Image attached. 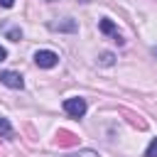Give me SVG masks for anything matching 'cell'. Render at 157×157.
I'll list each match as a JSON object with an SVG mask.
<instances>
[{"instance_id": "4fadbf2b", "label": "cell", "mask_w": 157, "mask_h": 157, "mask_svg": "<svg viewBox=\"0 0 157 157\" xmlns=\"http://www.w3.org/2000/svg\"><path fill=\"white\" fill-rule=\"evenodd\" d=\"M152 52H155V54H157V47H155V49H152Z\"/></svg>"}, {"instance_id": "8992f818", "label": "cell", "mask_w": 157, "mask_h": 157, "mask_svg": "<svg viewBox=\"0 0 157 157\" xmlns=\"http://www.w3.org/2000/svg\"><path fill=\"white\" fill-rule=\"evenodd\" d=\"M0 135H2V137H12V135H15V130H12L10 120H7V118H2V115H0Z\"/></svg>"}, {"instance_id": "3957f363", "label": "cell", "mask_w": 157, "mask_h": 157, "mask_svg": "<svg viewBox=\"0 0 157 157\" xmlns=\"http://www.w3.org/2000/svg\"><path fill=\"white\" fill-rule=\"evenodd\" d=\"M0 83L7 86V88H22L25 86V78L17 71H0Z\"/></svg>"}, {"instance_id": "52a82bcc", "label": "cell", "mask_w": 157, "mask_h": 157, "mask_svg": "<svg viewBox=\"0 0 157 157\" xmlns=\"http://www.w3.org/2000/svg\"><path fill=\"white\" fill-rule=\"evenodd\" d=\"M5 34H7V39H12V42L22 39V29H20V27H7V29H5Z\"/></svg>"}, {"instance_id": "9c48e42d", "label": "cell", "mask_w": 157, "mask_h": 157, "mask_svg": "<svg viewBox=\"0 0 157 157\" xmlns=\"http://www.w3.org/2000/svg\"><path fill=\"white\" fill-rule=\"evenodd\" d=\"M69 157H101L96 150H78V152H74V155H69Z\"/></svg>"}, {"instance_id": "6da1fadb", "label": "cell", "mask_w": 157, "mask_h": 157, "mask_svg": "<svg viewBox=\"0 0 157 157\" xmlns=\"http://www.w3.org/2000/svg\"><path fill=\"white\" fill-rule=\"evenodd\" d=\"M34 64L39 69H54L59 64V54L52 49H39V52H34Z\"/></svg>"}, {"instance_id": "8fae6325", "label": "cell", "mask_w": 157, "mask_h": 157, "mask_svg": "<svg viewBox=\"0 0 157 157\" xmlns=\"http://www.w3.org/2000/svg\"><path fill=\"white\" fill-rule=\"evenodd\" d=\"M15 0H0V7H12Z\"/></svg>"}, {"instance_id": "7c38bea8", "label": "cell", "mask_w": 157, "mask_h": 157, "mask_svg": "<svg viewBox=\"0 0 157 157\" xmlns=\"http://www.w3.org/2000/svg\"><path fill=\"white\" fill-rule=\"evenodd\" d=\"M7 59V52H5V47H0V61H5Z\"/></svg>"}, {"instance_id": "5b68a950", "label": "cell", "mask_w": 157, "mask_h": 157, "mask_svg": "<svg viewBox=\"0 0 157 157\" xmlns=\"http://www.w3.org/2000/svg\"><path fill=\"white\" fill-rule=\"evenodd\" d=\"M98 27H101V32H103V34H113V37H115V42H118V44H123V39H120V37H118V32H115V25H113L108 17H103Z\"/></svg>"}, {"instance_id": "277c9868", "label": "cell", "mask_w": 157, "mask_h": 157, "mask_svg": "<svg viewBox=\"0 0 157 157\" xmlns=\"http://www.w3.org/2000/svg\"><path fill=\"white\" fill-rule=\"evenodd\" d=\"M49 29H54V32H76V22L71 17H66L64 22H49Z\"/></svg>"}, {"instance_id": "ba28073f", "label": "cell", "mask_w": 157, "mask_h": 157, "mask_svg": "<svg viewBox=\"0 0 157 157\" xmlns=\"http://www.w3.org/2000/svg\"><path fill=\"white\" fill-rule=\"evenodd\" d=\"M145 157H157V137L150 140V145H147V150H145Z\"/></svg>"}, {"instance_id": "30bf717a", "label": "cell", "mask_w": 157, "mask_h": 157, "mask_svg": "<svg viewBox=\"0 0 157 157\" xmlns=\"http://www.w3.org/2000/svg\"><path fill=\"white\" fill-rule=\"evenodd\" d=\"M113 61H115V56H113L110 52H103V54H101V64H105V66H110Z\"/></svg>"}, {"instance_id": "7a4b0ae2", "label": "cell", "mask_w": 157, "mask_h": 157, "mask_svg": "<svg viewBox=\"0 0 157 157\" xmlns=\"http://www.w3.org/2000/svg\"><path fill=\"white\" fill-rule=\"evenodd\" d=\"M64 113L71 115V118H83L86 115V101L74 96V98H66L64 101Z\"/></svg>"}]
</instances>
